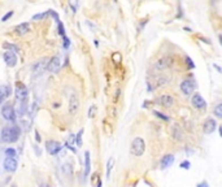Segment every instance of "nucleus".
<instances>
[{
	"instance_id": "nucleus-16",
	"label": "nucleus",
	"mask_w": 222,
	"mask_h": 187,
	"mask_svg": "<svg viewBox=\"0 0 222 187\" xmlns=\"http://www.w3.org/2000/svg\"><path fill=\"white\" fill-rule=\"evenodd\" d=\"M27 94H29L27 88L25 87L24 85H20V83H18V85H17V88H16V97H17V100H25V99H27Z\"/></svg>"
},
{
	"instance_id": "nucleus-28",
	"label": "nucleus",
	"mask_w": 222,
	"mask_h": 187,
	"mask_svg": "<svg viewBox=\"0 0 222 187\" xmlns=\"http://www.w3.org/2000/svg\"><path fill=\"white\" fill-rule=\"evenodd\" d=\"M82 135H83V130H79V133L77 134V147L82 146Z\"/></svg>"
},
{
	"instance_id": "nucleus-14",
	"label": "nucleus",
	"mask_w": 222,
	"mask_h": 187,
	"mask_svg": "<svg viewBox=\"0 0 222 187\" xmlns=\"http://www.w3.org/2000/svg\"><path fill=\"white\" fill-rule=\"evenodd\" d=\"M192 105L195 108H198V109H205V107H207V103H205V100L203 99V96L200 94H195L192 96Z\"/></svg>"
},
{
	"instance_id": "nucleus-36",
	"label": "nucleus",
	"mask_w": 222,
	"mask_h": 187,
	"mask_svg": "<svg viewBox=\"0 0 222 187\" xmlns=\"http://www.w3.org/2000/svg\"><path fill=\"white\" fill-rule=\"evenodd\" d=\"M95 112H96V108L92 105V107L90 108V111H88V117H90V118H91V117H94V116H95V114H94Z\"/></svg>"
},
{
	"instance_id": "nucleus-15",
	"label": "nucleus",
	"mask_w": 222,
	"mask_h": 187,
	"mask_svg": "<svg viewBox=\"0 0 222 187\" xmlns=\"http://www.w3.org/2000/svg\"><path fill=\"white\" fill-rule=\"evenodd\" d=\"M174 160H176L174 155H170V153H168V155L164 156V157L161 158V161H160V168H161V169H168L169 166L173 165Z\"/></svg>"
},
{
	"instance_id": "nucleus-34",
	"label": "nucleus",
	"mask_w": 222,
	"mask_h": 187,
	"mask_svg": "<svg viewBox=\"0 0 222 187\" xmlns=\"http://www.w3.org/2000/svg\"><path fill=\"white\" fill-rule=\"evenodd\" d=\"M181 168H182V169H186V170L190 169V161L186 160V161H183V163H181Z\"/></svg>"
},
{
	"instance_id": "nucleus-9",
	"label": "nucleus",
	"mask_w": 222,
	"mask_h": 187,
	"mask_svg": "<svg viewBox=\"0 0 222 187\" xmlns=\"http://www.w3.org/2000/svg\"><path fill=\"white\" fill-rule=\"evenodd\" d=\"M181 91L185 95H192L194 92V90H195V86H194V83H192V81H190V79H185V81H182L181 82Z\"/></svg>"
},
{
	"instance_id": "nucleus-39",
	"label": "nucleus",
	"mask_w": 222,
	"mask_h": 187,
	"mask_svg": "<svg viewBox=\"0 0 222 187\" xmlns=\"http://www.w3.org/2000/svg\"><path fill=\"white\" fill-rule=\"evenodd\" d=\"M208 187V183L207 182H201V183H198V187Z\"/></svg>"
},
{
	"instance_id": "nucleus-31",
	"label": "nucleus",
	"mask_w": 222,
	"mask_h": 187,
	"mask_svg": "<svg viewBox=\"0 0 222 187\" xmlns=\"http://www.w3.org/2000/svg\"><path fill=\"white\" fill-rule=\"evenodd\" d=\"M186 63H187V65H188V68H190V69H194V68H195V64H194V61L191 60V58L188 57V56H186Z\"/></svg>"
},
{
	"instance_id": "nucleus-23",
	"label": "nucleus",
	"mask_w": 222,
	"mask_h": 187,
	"mask_svg": "<svg viewBox=\"0 0 222 187\" xmlns=\"http://www.w3.org/2000/svg\"><path fill=\"white\" fill-rule=\"evenodd\" d=\"M113 166H114V158L110 157L107 163V178L108 179H109V177H110V172H112Z\"/></svg>"
},
{
	"instance_id": "nucleus-37",
	"label": "nucleus",
	"mask_w": 222,
	"mask_h": 187,
	"mask_svg": "<svg viewBox=\"0 0 222 187\" xmlns=\"http://www.w3.org/2000/svg\"><path fill=\"white\" fill-rule=\"evenodd\" d=\"M113 60L117 61V63H120V61H121V55L118 54V52H116V54L113 55Z\"/></svg>"
},
{
	"instance_id": "nucleus-19",
	"label": "nucleus",
	"mask_w": 222,
	"mask_h": 187,
	"mask_svg": "<svg viewBox=\"0 0 222 187\" xmlns=\"http://www.w3.org/2000/svg\"><path fill=\"white\" fill-rule=\"evenodd\" d=\"M18 101H21V103H20V105H18V109H17V113H16V114H18V116L22 117L25 113H26L27 103H26V99H25V100H18Z\"/></svg>"
},
{
	"instance_id": "nucleus-10",
	"label": "nucleus",
	"mask_w": 222,
	"mask_h": 187,
	"mask_svg": "<svg viewBox=\"0 0 222 187\" xmlns=\"http://www.w3.org/2000/svg\"><path fill=\"white\" fill-rule=\"evenodd\" d=\"M156 103L164 108H170L174 104V99L171 96H169V95H161V96H159L156 99Z\"/></svg>"
},
{
	"instance_id": "nucleus-2",
	"label": "nucleus",
	"mask_w": 222,
	"mask_h": 187,
	"mask_svg": "<svg viewBox=\"0 0 222 187\" xmlns=\"http://www.w3.org/2000/svg\"><path fill=\"white\" fill-rule=\"evenodd\" d=\"M144 151H146V143H144V140L142 138H139V136H137V138L133 140L131 143V147H130V152H131V155L134 156H142L144 153Z\"/></svg>"
},
{
	"instance_id": "nucleus-35",
	"label": "nucleus",
	"mask_w": 222,
	"mask_h": 187,
	"mask_svg": "<svg viewBox=\"0 0 222 187\" xmlns=\"http://www.w3.org/2000/svg\"><path fill=\"white\" fill-rule=\"evenodd\" d=\"M62 38H64V47H65V48H68L69 44H70V40H69V38L66 37V35H62Z\"/></svg>"
},
{
	"instance_id": "nucleus-29",
	"label": "nucleus",
	"mask_w": 222,
	"mask_h": 187,
	"mask_svg": "<svg viewBox=\"0 0 222 187\" xmlns=\"http://www.w3.org/2000/svg\"><path fill=\"white\" fill-rule=\"evenodd\" d=\"M4 48H8L9 51H13V52H18V48L13 44H9V43H4Z\"/></svg>"
},
{
	"instance_id": "nucleus-24",
	"label": "nucleus",
	"mask_w": 222,
	"mask_h": 187,
	"mask_svg": "<svg viewBox=\"0 0 222 187\" xmlns=\"http://www.w3.org/2000/svg\"><path fill=\"white\" fill-rule=\"evenodd\" d=\"M74 142H76V135H74V134H71V135L69 136L68 142H66V147H68L69 149H71V151H73V152H76V149L73 148V144H74Z\"/></svg>"
},
{
	"instance_id": "nucleus-42",
	"label": "nucleus",
	"mask_w": 222,
	"mask_h": 187,
	"mask_svg": "<svg viewBox=\"0 0 222 187\" xmlns=\"http://www.w3.org/2000/svg\"><path fill=\"white\" fill-rule=\"evenodd\" d=\"M220 134H221V136H222V126H220Z\"/></svg>"
},
{
	"instance_id": "nucleus-26",
	"label": "nucleus",
	"mask_w": 222,
	"mask_h": 187,
	"mask_svg": "<svg viewBox=\"0 0 222 187\" xmlns=\"http://www.w3.org/2000/svg\"><path fill=\"white\" fill-rule=\"evenodd\" d=\"M214 114L218 117V118H222V103H220V104L216 105V108H214Z\"/></svg>"
},
{
	"instance_id": "nucleus-25",
	"label": "nucleus",
	"mask_w": 222,
	"mask_h": 187,
	"mask_svg": "<svg viewBox=\"0 0 222 187\" xmlns=\"http://www.w3.org/2000/svg\"><path fill=\"white\" fill-rule=\"evenodd\" d=\"M78 0H69V5H70V8H71V12L73 13H76L77 12V9H78Z\"/></svg>"
},
{
	"instance_id": "nucleus-1",
	"label": "nucleus",
	"mask_w": 222,
	"mask_h": 187,
	"mask_svg": "<svg viewBox=\"0 0 222 187\" xmlns=\"http://www.w3.org/2000/svg\"><path fill=\"white\" fill-rule=\"evenodd\" d=\"M21 134V129L17 125H8L1 130V140L5 143H15L18 140Z\"/></svg>"
},
{
	"instance_id": "nucleus-18",
	"label": "nucleus",
	"mask_w": 222,
	"mask_h": 187,
	"mask_svg": "<svg viewBox=\"0 0 222 187\" xmlns=\"http://www.w3.org/2000/svg\"><path fill=\"white\" fill-rule=\"evenodd\" d=\"M90 169H91V158H90V152L85 153V177H87L90 174Z\"/></svg>"
},
{
	"instance_id": "nucleus-11",
	"label": "nucleus",
	"mask_w": 222,
	"mask_h": 187,
	"mask_svg": "<svg viewBox=\"0 0 222 187\" xmlns=\"http://www.w3.org/2000/svg\"><path fill=\"white\" fill-rule=\"evenodd\" d=\"M17 160H16V157H7L4 160V169L7 170V172L9 173H13L16 169H17Z\"/></svg>"
},
{
	"instance_id": "nucleus-40",
	"label": "nucleus",
	"mask_w": 222,
	"mask_h": 187,
	"mask_svg": "<svg viewBox=\"0 0 222 187\" xmlns=\"http://www.w3.org/2000/svg\"><path fill=\"white\" fill-rule=\"evenodd\" d=\"M214 68H216V69H217V70H218V72H220V73H222V70H221V68H220V66H217V65H214Z\"/></svg>"
},
{
	"instance_id": "nucleus-32",
	"label": "nucleus",
	"mask_w": 222,
	"mask_h": 187,
	"mask_svg": "<svg viewBox=\"0 0 222 187\" xmlns=\"http://www.w3.org/2000/svg\"><path fill=\"white\" fill-rule=\"evenodd\" d=\"M12 16H13V10H10V12H8V13H7V15H5V16H3V18H1V21H3V22H5V21H8V19H9L10 17H12Z\"/></svg>"
},
{
	"instance_id": "nucleus-7",
	"label": "nucleus",
	"mask_w": 222,
	"mask_h": 187,
	"mask_svg": "<svg viewBox=\"0 0 222 187\" xmlns=\"http://www.w3.org/2000/svg\"><path fill=\"white\" fill-rule=\"evenodd\" d=\"M79 109V99L77 94H71L70 99H69V113L76 114Z\"/></svg>"
},
{
	"instance_id": "nucleus-41",
	"label": "nucleus",
	"mask_w": 222,
	"mask_h": 187,
	"mask_svg": "<svg viewBox=\"0 0 222 187\" xmlns=\"http://www.w3.org/2000/svg\"><path fill=\"white\" fill-rule=\"evenodd\" d=\"M220 43H221V46H222V35H220Z\"/></svg>"
},
{
	"instance_id": "nucleus-22",
	"label": "nucleus",
	"mask_w": 222,
	"mask_h": 187,
	"mask_svg": "<svg viewBox=\"0 0 222 187\" xmlns=\"http://www.w3.org/2000/svg\"><path fill=\"white\" fill-rule=\"evenodd\" d=\"M62 173L66 175V177H71V174H73V166H71L70 164H64Z\"/></svg>"
},
{
	"instance_id": "nucleus-38",
	"label": "nucleus",
	"mask_w": 222,
	"mask_h": 187,
	"mask_svg": "<svg viewBox=\"0 0 222 187\" xmlns=\"http://www.w3.org/2000/svg\"><path fill=\"white\" fill-rule=\"evenodd\" d=\"M35 139H37V142H40V136H39V133H38L37 130H35Z\"/></svg>"
},
{
	"instance_id": "nucleus-8",
	"label": "nucleus",
	"mask_w": 222,
	"mask_h": 187,
	"mask_svg": "<svg viewBox=\"0 0 222 187\" xmlns=\"http://www.w3.org/2000/svg\"><path fill=\"white\" fill-rule=\"evenodd\" d=\"M171 64H173V58L169 57V56H164L161 58H159L156 63V69H159V70H164V69H168L171 66Z\"/></svg>"
},
{
	"instance_id": "nucleus-30",
	"label": "nucleus",
	"mask_w": 222,
	"mask_h": 187,
	"mask_svg": "<svg viewBox=\"0 0 222 187\" xmlns=\"http://www.w3.org/2000/svg\"><path fill=\"white\" fill-rule=\"evenodd\" d=\"M153 113L156 114V116L159 117V118H162L164 121H169V117H168V116H165V114H164V113H161V112H157V111H155Z\"/></svg>"
},
{
	"instance_id": "nucleus-17",
	"label": "nucleus",
	"mask_w": 222,
	"mask_h": 187,
	"mask_svg": "<svg viewBox=\"0 0 222 187\" xmlns=\"http://www.w3.org/2000/svg\"><path fill=\"white\" fill-rule=\"evenodd\" d=\"M15 31L17 33L18 35H25L30 31V25L29 24H21V25H18V26H16Z\"/></svg>"
},
{
	"instance_id": "nucleus-3",
	"label": "nucleus",
	"mask_w": 222,
	"mask_h": 187,
	"mask_svg": "<svg viewBox=\"0 0 222 187\" xmlns=\"http://www.w3.org/2000/svg\"><path fill=\"white\" fill-rule=\"evenodd\" d=\"M47 58H42V60L37 61V63H34V65L31 66V75L33 77H39V75H42L44 73V70L47 69Z\"/></svg>"
},
{
	"instance_id": "nucleus-6",
	"label": "nucleus",
	"mask_w": 222,
	"mask_h": 187,
	"mask_svg": "<svg viewBox=\"0 0 222 187\" xmlns=\"http://www.w3.org/2000/svg\"><path fill=\"white\" fill-rule=\"evenodd\" d=\"M46 148L48 151L49 155H57V153L62 149V146L56 140H48L46 143Z\"/></svg>"
},
{
	"instance_id": "nucleus-21",
	"label": "nucleus",
	"mask_w": 222,
	"mask_h": 187,
	"mask_svg": "<svg viewBox=\"0 0 222 187\" xmlns=\"http://www.w3.org/2000/svg\"><path fill=\"white\" fill-rule=\"evenodd\" d=\"M173 136H174V139H177V140H181L182 139V130L177 124L174 125V127H173Z\"/></svg>"
},
{
	"instance_id": "nucleus-27",
	"label": "nucleus",
	"mask_w": 222,
	"mask_h": 187,
	"mask_svg": "<svg viewBox=\"0 0 222 187\" xmlns=\"http://www.w3.org/2000/svg\"><path fill=\"white\" fill-rule=\"evenodd\" d=\"M5 156H7V157H16V156H17L16 149L15 148H7L5 149Z\"/></svg>"
},
{
	"instance_id": "nucleus-12",
	"label": "nucleus",
	"mask_w": 222,
	"mask_h": 187,
	"mask_svg": "<svg viewBox=\"0 0 222 187\" xmlns=\"http://www.w3.org/2000/svg\"><path fill=\"white\" fill-rule=\"evenodd\" d=\"M4 61L7 63L8 66L13 68V66L17 65V56H16V54L13 51H7L4 54Z\"/></svg>"
},
{
	"instance_id": "nucleus-13",
	"label": "nucleus",
	"mask_w": 222,
	"mask_h": 187,
	"mask_svg": "<svg viewBox=\"0 0 222 187\" xmlns=\"http://www.w3.org/2000/svg\"><path fill=\"white\" fill-rule=\"evenodd\" d=\"M216 120L213 118H207L204 121V124H203V131H204L205 134H212L213 131L216 130Z\"/></svg>"
},
{
	"instance_id": "nucleus-5",
	"label": "nucleus",
	"mask_w": 222,
	"mask_h": 187,
	"mask_svg": "<svg viewBox=\"0 0 222 187\" xmlns=\"http://www.w3.org/2000/svg\"><path fill=\"white\" fill-rule=\"evenodd\" d=\"M61 68V60L59 56H53L48 60L47 64V70L51 72V73H57Z\"/></svg>"
},
{
	"instance_id": "nucleus-20",
	"label": "nucleus",
	"mask_w": 222,
	"mask_h": 187,
	"mask_svg": "<svg viewBox=\"0 0 222 187\" xmlns=\"http://www.w3.org/2000/svg\"><path fill=\"white\" fill-rule=\"evenodd\" d=\"M0 96H1L3 99H7V97L10 96V87L9 86H5V85L0 86Z\"/></svg>"
},
{
	"instance_id": "nucleus-4",
	"label": "nucleus",
	"mask_w": 222,
	"mask_h": 187,
	"mask_svg": "<svg viewBox=\"0 0 222 187\" xmlns=\"http://www.w3.org/2000/svg\"><path fill=\"white\" fill-rule=\"evenodd\" d=\"M1 114L7 121L13 122L16 120V111H15V108H13V105H10V104H4L3 105Z\"/></svg>"
},
{
	"instance_id": "nucleus-33",
	"label": "nucleus",
	"mask_w": 222,
	"mask_h": 187,
	"mask_svg": "<svg viewBox=\"0 0 222 187\" xmlns=\"http://www.w3.org/2000/svg\"><path fill=\"white\" fill-rule=\"evenodd\" d=\"M46 15L47 13H39V15H35L34 17H33V19H34V21H37V19H43L44 17H46Z\"/></svg>"
},
{
	"instance_id": "nucleus-43",
	"label": "nucleus",
	"mask_w": 222,
	"mask_h": 187,
	"mask_svg": "<svg viewBox=\"0 0 222 187\" xmlns=\"http://www.w3.org/2000/svg\"><path fill=\"white\" fill-rule=\"evenodd\" d=\"M3 100H4V99H3V97L0 96V104H1V103H3Z\"/></svg>"
}]
</instances>
